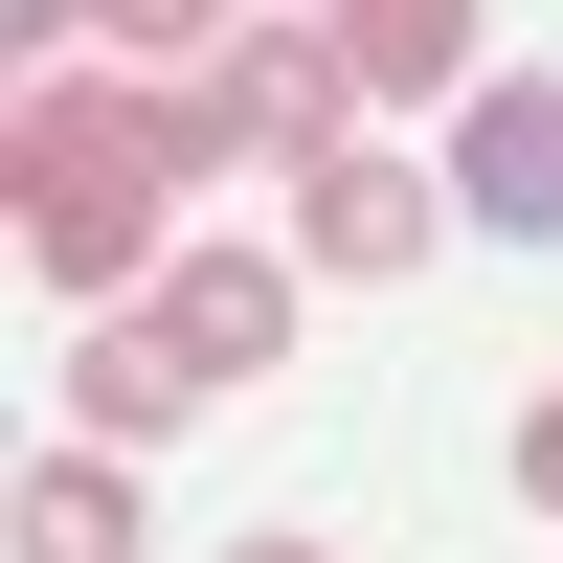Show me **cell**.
<instances>
[{
    "label": "cell",
    "instance_id": "277c9868",
    "mask_svg": "<svg viewBox=\"0 0 563 563\" xmlns=\"http://www.w3.org/2000/svg\"><path fill=\"white\" fill-rule=\"evenodd\" d=\"M294 294H316L294 249H225V225H203V249H180V271H158L135 316H158V339L203 361V406H225V384H271V361H294Z\"/></svg>",
    "mask_w": 563,
    "mask_h": 563
},
{
    "label": "cell",
    "instance_id": "7a4b0ae2",
    "mask_svg": "<svg viewBox=\"0 0 563 563\" xmlns=\"http://www.w3.org/2000/svg\"><path fill=\"white\" fill-rule=\"evenodd\" d=\"M158 135H180V203H203L225 158H294V180H316V158L361 135V68H339V23H225V68H180Z\"/></svg>",
    "mask_w": 563,
    "mask_h": 563
},
{
    "label": "cell",
    "instance_id": "3957f363",
    "mask_svg": "<svg viewBox=\"0 0 563 563\" xmlns=\"http://www.w3.org/2000/svg\"><path fill=\"white\" fill-rule=\"evenodd\" d=\"M429 249H451V158H384V135H339V158L294 180V271H316V294H406Z\"/></svg>",
    "mask_w": 563,
    "mask_h": 563
},
{
    "label": "cell",
    "instance_id": "ba28073f",
    "mask_svg": "<svg viewBox=\"0 0 563 563\" xmlns=\"http://www.w3.org/2000/svg\"><path fill=\"white\" fill-rule=\"evenodd\" d=\"M158 519H135L113 451H23V496H0V563H135Z\"/></svg>",
    "mask_w": 563,
    "mask_h": 563
},
{
    "label": "cell",
    "instance_id": "30bf717a",
    "mask_svg": "<svg viewBox=\"0 0 563 563\" xmlns=\"http://www.w3.org/2000/svg\"><path fill=\"white\" fill-rule=\"evenodd\" d=\"M225 563H339V541H225Z\"/></svg>",
    "mask_w": 563,
    "mask_h": 563
},
{
    "label": "cell",
    "instance_id": "5b68a950",
    "mask_svg": "<svg viewBox=\"0 0 563 563\" xmlns=\"http://www.w3.org/2000/svg\"><path fill=\"white\" fill-rule=\"evenodd\" d=\"M451 225H496V249H563V68H496L474 113H451Z\"/></svg>",
    "mask_w": 563,
    "mask_h": 563
},
{
    "label": "cell",
    "instance_id": "9c48e42d",
    "mask_svg": "<svg viewBox=\"0 0 563 563\" xmlns=\"http://www.w3.org/2000/svg\"><path fill=\"white\" fill-rule=\"evenodd\" d=\"M519 496H541V519H563V384L519 406Z\"/></svg>",
    "mask_w": 563,
    "mask_h": 563
},
{
    "label": "cell",
    "instance_id": "8992f818",
    "mask_svg": "<svg viewBox=\"0 0 563 563\" xmlns=\"http://www.w3.org/2000/svg\"><path fill=\"white\" fill-rule=\"evenodd\" d=\"M180 429H203V361H180L158 316H90V339H68V451L135 474V451H180Z\"/></svg>",
    "mask_w": 563,
    "mask_h": 563
},
{
    "label": "cell",
    "instance_id": "6da1fadb",
    "mask_svg": "<svg viewBox=\"0 0 563 563\" xmlns=\"http://www.w3.org/2000/svg\"><path fill=\"white\" fill-rule=\"evenodd\" d=\"M0 225H23V271H45V294L135 316L180 249H203V225H180V135H158V90H135V68H23Z\"/></svg>",
    "mask_w": 563,
    "mask_h": 563
},
{
    "label": "cell",
    "instance_id": "52a82bcc",
    "mask_svg": "<svg viewBox=\"0 0 563 563\" xmlns=\"http://www.w3.org/2000/svg\"><path fill=\"white\" fill-rule=\"evenodd\" d=\"M339 68L384 90V113H474V90H496V23H474V0H339Z\"/></svg>",
    "mask_w": 563,
    "mask_h": 563
}]
</instances>
